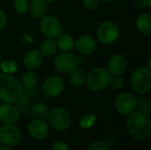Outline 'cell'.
<instances>
[{"mask_svg": "<svg viewBox=\"0 0 151 150\" xmlns=\"http://www.w3.org/2000/svg\"><path fill=\"white\" fill-rule=\"evenodd\" d=\"M139 103H140V104H139V107H140L139 111H142V112H144V113L150 115L151 112L150 102L149 100L142 99Z\"/></svg>", "mask_w": 151, "mask_h": 150, "instance_id": "cell-29", "label": "cell"}, {"mask_svg": "<svg viewBox=\"0 0 151 150\" xmlns=\"http://www.w3.org/2000/svg\"><path fill=\"white\" fill-rule=\"evenodd\" d=\"M13 5L19 13L24 14L28 11V4L27 0H14Z\"/></svg>", "mask_w": 151, "mask_h": 150, "instance_id": "cell-26", "label": "cell"}, {"mask_svg": "<svg viewBox=\"0 0 151 150\" xmlns=\"http://www.w3.org/2000/svg\"><path fill=\"white\" fill-rule=\"evenodd\" d=\"M23 95L19 81L10 74H0V100L6 103L19 101Z\"/></svg>", "mask_w": 151, "mask_h": 150, "instance_id": "cell-2", "label": "cell"}, {"mask_svg": "<svg viewBox=\"0 0 151 150\" xmlns=\"http://www.w3.org/2000/svg\"><path fill=\"white\" fill-rule=\"evenodd\" d=\"M83 6L88 10H95L99 3V0H82Z\"/></svg>", "mask_w": 151, "mask_h": 150, "instance_id": "cell-31", "label": "cell"}, {"mask_svg": "<svg viewBox=\"0 0 151 150\" xmlns=\"http://www.w3.org/2000/svg\"><path fill=\"white\" fill-rule=\"evenodd\" d=\"M96 117L94 114H86L80 119V126L83 129H88L96 123Z\"/></svg>", "mask_w": 151, "mask_h": 150, "instance_id": "cell-25", "label": "cell"}, {"mask_svg": "<svg viewBox=\"0 0 151 150\" xmlns=\"http://www.w3.org/2000/svg\"><path fill=\"white\" fill-rule=\"evenodd\" d=\"M85 58L82 56H74L70 52H62L57 56L54 61L55 67L63 73H71L80 65L84 64Z\"/></svg>", "mask_w": 151, "mask_h": 150, "instance_id": "cell-4", "label": "cell"}, {"mask_svg": "<svg viewBox=\"0 0 151 150\" xmlns=\"http://www.w3.org/2000/svg\"><path fill=\"white\" fill-rule=\"evenodd\" d=\"M105 143L111 148V147H113V145L116 143V141L114 140V138H108L107 139V141Z\"/></svg>", "mask_w": 151, "mask_h": 150, "instance_id": "cell-34", "label": "cell"}, {"mask_svg": "<svg viewBox=\"0 0 151 150\" xmlns=\"http://www.w3.org/2000/svg\"><path fill=\"white\" fill-rule=\"evenodd\" d=\"M52 150H69V146L63 141H58L52 145Z\"/></svg>", "mask_w": 151, "mask_h": 150, "instance_id": "cell-32", "label": "cell"}, {"mask_svg": "<svg viewBox=\"0 0 151 150\" xmlns=\"http://www.w3.org/2000/svg\"><path fill=\"white\" fill-rule=\"evenodd\" d=\"M19 113L16 107L11 103L0 105V122L4 125H14L19 120Z\"/></svg>", "mask_w": 151, "mask_h": 150, "instance_id": "cell-12", "label": "cell"}, {"mask_svg": "<svg viewBox=\"0 0 151 150\" xmlns=\"http://www.w3.org/2000/svg\"><path fill=\"white\" fill-rule=\"evenodd\" d=\"M99 1H102V2H104V3H108V2H111L112 0H99Z\"/></svg>", "mask_w": 151, "mask_h": 150, "instance_id": "cell-37", "label": "cell"}, {"mask_svg": "<svg viewBox=\"0 0 151 150\" xmlns=\"http://www.w3.org/2000/svg\"><path fill=\"white\" fill-rule=\"evenodd\" d=\"M87 150H111V148L105 142L94 141L88 146Z\"/></svg>", "mask_w": 151, "mask_h": 150, "instance_id": "cell-28", "label": "cell"}, {"mask_svg": "<svg viewBox=\"0 0 151 150\" xmlns=\"http://www.w3.org/2000/svg\"><path fill=\"white\" fill-rule=\"evenodd\" d=\"M109 84L111 86V88L115 89L121 88L124 85V80L120 75H112L110 77Z\"/></svg>", "mask_w": 151, "mask_h": 150, "instance_id": "cell-27", "label": "cell"}, {"mask_svg": "<svg viewBox=\"0 0 151 150\" xmlns=\"http://www.w3.org/2000/svg\"><path fill=\"white\" fill-rule=\"evenodd\" d=\"M74 47L77 49V50L80 53L83 55H89L96 50V42L92 36L83 34L81 35L74 42Z\"/></svg>", "mask_w": 151, "mask_h": 150, "instance_id": "cell-14", "label": "cell"}, {"mask_svg": "<svg viewBox=\"0 0 151 150\" xmlns=\"http://www.w3.org/2000/svg\"><path fill=\"white\" fill-rule=\"evenodd\" d=\"M1 58H2V54H1V51H0V61H1Z\"/></svg>", "mask_w": 151, "mask_h": 150, "instance_id": "cell-38", "label": "cell"}, {"mask_svg": "<svg viewBox=\"0 0 151 150\" xmlns=\"http://www.w3.org/2000/svg\"><path fill=\"white\" fill-rule=\"evenodd\" d=\"M21 140L19 129L13 125L0 126V143L8 147L17 146Z\"/></svg>", "mask_w": 151, "mask_h": 150, "instance_id": "cell-9", "label": "cell"}, {"mask_svg": "<svg viewBox=\"0 0 151 150\" xmlns=\"http://www.w3.org/2000/svg\"><path fill=\"white\" fill-rule=\"evenodd\" d=\"M127 128L128 133L137 140H145L151 134V121L150 115L134 111L127 119Z\"/></svg>", "mask_w": 151, "mask_h": 150, "instance_id": "cell-1", "label": "cell"}, {"mask_svg": "<svg viewBox=\"0 0 151 150\" xmlns=\"http://www.w3.org/2000/svg\"><path fill=\"white\" fill-rule=\"evenodd\" d=\"M133 89L140 95L146 94L151 88V70L149 66H140L136 68L131 77Z\"/></svg>", "mask_w": 151, "mask_h": 150, "instance_id": "cell-3", "label": "cell"}, {"mask_svg": "<svg viewBox=\"0 0 151 150\" xmlns=\"http://www.w3.org/2000/svg\"><path fill=\"white\" fill-rule=\"evenodd\" d=\"M28 9L31 16L39 19L46 15L48 11V3L45 0H32Z\"/></svg>", "mask_w": 151, "mask_h": 150, "instance_id": "cell-17", "label": "cell"}, {"mask_svg": "<svg viewBox=\"0 0 151 150\" xmlns=\"http://www.w3.org/2000/svg\"><path fill=\"white\" fill-rule=\"evenodd\" d=\"M64 89L65 81L58 75H53L47 78L42 85L43 93L49 97H56L59 95Z\"/></svg>", "mask_w": 151, "mask_h": 150, "instance_id": "cell-10", "label": "cell"}, {"mask_svg": "<svg viewBox=\"0 0 151 150\" xmlns=\"http://www.w3.org/2000/svg\"><path fill=\"white\" fill-rule=\"evenodd\" d=\"M111 74L108 70L103 67H96L89 72L86 78L88 88L92 91L98 92L104 90L108 85Z\"/></svg>", "mask_w": 151, "mask_h": 150, "instance_id": "cell-5", "label": "cell"}, {"mask_svg": "<svg viewBox=\"0 0 151 150\" xmlns=\"http://www.w3.org/2000/svg\"><path fill=\"white\" fill-rule=\"evenodd\" d=\"M97 38L104 44H111L119 36V27L113 21L103 22L97 29Z\"/></svg>", "mask_w": 151, "mask_h": 150, "instance_id": "cell-7", "label": "cell"}, {"mask_svg": "<svg viewBox=\"0 0 151 150\" xmlns=\"http://www.w3.org/2000/svg\"><path fill=\"white\" fill-rule=\"evenodd\" d=\"M40 29L43 35L50 39L57 38L62 34L63 27L59 20L54 16H44L40 22Z\"/></svg>", "mask_w": 151, "mask_h": 150, "instance_id": "cell-8", "label": "cell"}, {"mask_svg": "<svg viewBox=\"0 0 151 150\" xmlns=\"http://www.w3.org/2000/svg\"><path fill=\"white\" fill-rule=\"evenodd\" d=\"M47 3H53V2H55L56 0H45Z\"/></svg>", "mask_w": 151, "mask_h": 150, "instance_id": "cell-36", "label": "cell"}, {"mask_svg": "<svg viewBox=\"0 0 151 150\" xmlns=\"http://www.w3.org/2000/svg\"><path fill=\"white\" fill-rule=\"evenodd\" d=\"M115 105L120 114L124 116H128L135 111L136 100L133 95L125 92L119 95L116 99Z\"/></svg>", "mask_w": 151, "mask_h": 150, "instance_id": "cell-11", "label": "cell"}, {"mask_svg": "<svg viewBox=\"0 0 151 150\" xmlns=\"http://www.w3.org/2000/svg\"><path fill=\"white\" fill-rule=\"evenodd\" d=\"M58 46L53 39H46L41 43V53L44 57H51L57 52Z\"/></svg>", "mask_w": 151, "mask_h": 150, "instance_id": "cell-21", "label": "cell"}, {"mask_svg": "<svg viewBox=\"0 0 151 150\" xmlns=\"http://www.w3.org/2000/svg\"><path fill=\"white\" fill-rule=\"evenodd\" d=\"M29 135L34 139H43L49 134V126L44 120L34 119L27 126Z\"/></svg>", "mask_w": 151, "mask_h": 150, "instance_id": "cell-15", "label": "cell"}, {"mask_svg": "<svg viewBox=\"0 0 151 150\" xmlns=\"http://www.w3.org/2000/svg\"><path fill=\"white\" fill-rule=\"evenodd\" d=\"M6 24V15L5 12L0 9V30H2Z\"/></svg>", "mask_w": 151, "mask_h": 150, "instance_id": "cell-33", "label": "cell"}, {"mask_svg": "<svg viewBox=\"0 0 151 150\" xmlns=\"http://www.w3.org/2000/svg\"><path fill=\"white\" fill-rule=\"evenodd\" d=\"M134 5L139 10H145L151 6V0H135Z\"/></svg>", "mask_w": 151, "mask_h": 150, "instance_id": "cell-30", "label": "cell"}, {"mask_svg": "<svg viewBox=\"0 0 151 150\" xmlns=\"http://www.w3.org/2000/svg\"><path fill=\"white\" fill-rule=\"evenodd\" d=\"M87 74L83 69L76 68L74 69L70 75V82L75 87H81L86 82Z\"/></svg>", "mask_w": 151, "mask_h": 150, "instance_id": "cell-22", "label": "cell"}, {"mask_svg": "<svg viewBox=\"0 0 151 150\" xmlns=\"http://www.w3.org/2000/svg\"><path fill=\"white\" fill-rule=\"evenodd\" d=\"M48 118L50 126L58 132L66 131L72 123L70 113L64 108H55L49 112Z\"/></svg>", "mask_w": 151, "mask_h": 150, "instance_id": "cell-6", "label": "cell"}, {"mask_svg": "<svg viewBox=\"0 0 151 150\" xmlns=\"http://www.w3.org/2000/svg\"><path fill=\"white\" fill-rule=\"evenodd\" d=\"M108 72L112 75H121L127 69V60L119 54L113 55L108 61Z\"/></svg>", "mask_w": 151, "mask_h": 150, "instance_id": "cell-13", "label": "cell"}, {"mask_svg": "<svg viewBox=\"0 0 151 150\" xmlns=\"http://www.w3.org/2000/svg\"><path fill=\"white\" fill-rule=\"evenodd\" d=\"M136 26L138 30L144 34L145 36H149L151 34V15L150 13H142L141 14L136 22Z\"/></svg>", "mask_w": 151, "mask_h": 150, "instance_id": "cell-18", "label": "cell"}, {"mask_svg": "<svg viewBox=\"0 0 151 150\" xmlns=\"http://www.w3.org/2000/svg\"><path fill=\"white\" fill-rule=\"evenodd\" d=\"M43 56L42 55V53L36 50H33L28 51L25 57H24V65L25 66L29 69V70H35L37 68H39L42 63V57Z\"/></svg>", "mask_w": 151, "mask_h": 150, "instance_id": "cell-16", "label": "cell"}, {"mask_svg": "<svg viewBox=\"0 0 151 150\" xmlns=\"http://www.w3.org/2000/svg\"><path fill=\"white\" fill-rule=\"evenodd\" d=\"M21 80H22L23 86H25L27 88H31L35 86L37 82V77H36V74L34 72H32V70H30L22 74Z\"/></svg>", "mask_w": 151, "mask_h": 150, "instance_id": "cell-23", "label": "cell"}, {"mask_svg": "<svg viewBox=\"0 0 151 150\" xmlns=\"http://www.w3.org/2000/svg\"><path fill=\"white\" fill-rule=\"evenodd\" d=\"M0 150H13L8 146H0Z\"/></svg>", "mask_w": 151, "mask_h": 150, "instance_id": "cell-35", "label": "cell"}, {"mask_svg": "<svg viewBox=\"0 0 151 150\" xmlns=\"http://www.w3.org/2000/svg\"><path fill=\"white\" fill-rule=\"evenodd\" d=\"M31 114L35 119L45 120L49 116L48 107L42 103H37L33 105L31 109Z\"/></svg>", "mask_w": 151, "mask_h": 150, "instance_id": "cell-20", "label": "cell"}, {"mask_svg": "<svg viewBox=\"0 0 151 150\" xmlns=\"http://www.w3.org/2000/svg\"><path fill=\"white\" fill-rule=\"evenodd\" d=\"M57 46L64 52H70L74 47V41L69 34H60L57 37Z\"/></svg>", "mask_w": 151, "mask_h": 150, "instance_id": "cell-19", "label": "cell"}, {"mask_svg": "<svg viewBox=\"0 0 151 150\" xmlns=\"http://www.w3.org/2000/svg\"><path fill=\"white\" fill-rule=\"evenodd\" d=\"M0 69L5 74L14 73L18 69V63L13 60L4 59L0 61Z\"/></svg>", "mask_w": 151, "mask_h": 150, "instance_id": "cell-24", "label": "cell"}]
</instances>
